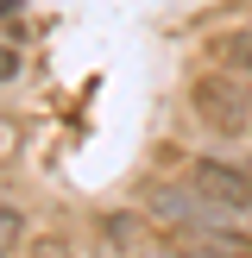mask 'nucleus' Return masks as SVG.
I'll list each match as a JSON object with an SVG mask.
<instances>
[{"instance_id": "423d86ee", "label": "nucleus", "mask_w": 252, "mask_h": 258, "mask_svg": "<svg viewBox=\"0 0 252 258\" xmlns=\"http://www.w3.org/2000/svg\"><path fill=\"white\" fill-rule=\"evenodd\" d=\"M19 239H25V214L19 208H0V258L19 252Z\"/></svg>"}, {"instance_id": "0eeeda50", "label": "nucleus", "mask_w": 252, "mask_h": 258, "mask_svg": "<svg viewBox=\"0 0 252 258\" xmlns=\"http://www.w3.org/2000/svg\"><path fill=\"white\" fill-rule=\"evenodd\" d=\"M13 76H19V50L0 44V82H13Z\"/></svg>"}, {"instance_id": "20e7f679", "label": "nucleus", "mask_w": 252, "mask_h": 258, "mask_svg": "<svg viewBox=\"0 0 252 258\" xmlns=\"http://www.w3.org/2000/svg\"><path fill=\"white\" fill-rule=\"evenodd\" d=\"M214 63H221L227 76H252V25H227V32H214Z\"/></svg>"}, {"instance_id": "f257e3e1", "label": "nucleus", "mask_w": 252, "mask_h": 258, "mask_svg": "<svg viewBox=\"0 0 252 258\" xmlns=\"http://www.w3.org/2000/svg\"><path fill=\"white\" fill-rule=\"evenodd\" d=\"M189 113L208 133H227V139L252 133V88H246V76H227V70L196 76L189 82Z\"/></svg>"}, {"instance_id": "f03ea898", "label": "nucleus", "mask_w": 252, "mask_h": 258, "mask_svg": "<svg viewBox=\"0 0 252 258\" xmlns=\"http://www.w3.org/2000/svg\"><path fill=\"white\" fill-rule=\"evenodd\" d=\"M183 183L196 189L214 214L252 221V170H239V164H227V158H189V176H183Z\"/></svg>"}, {"instance_id": "6e6552de", "label": "nucleus", "mask_w": 252, "mask_h": 258, "mask_svg": "<svg viewBox=\"0 0 252 258\" xmlns=\"http://www.w3.org/2000/svg\"><path fill=\"white\" fill-rule=\"evenodd\" d=\"M0 13H25V0H0Z\"/></svg>"}, {"instance_id": "7ed1b4c3", "label": "nucleus", "mask_w": 252, "mask_h": 258, "mask_svg": "<svg viewBox=\"0 0 252 258\" xmlns=\"http://www.w3.org/2000/svg\"><path fill=\"white\" fill-rule=\"evenodd\" d=\"M145 202L164 214V221H189L196 233H221V227H227V214H214L189 183H164V176H151V183H145Z\"/></svg>"}, {"instance_id": "39448f33", "label": "nucleus", "mask_w": 252, "mask_h": 258, "mask_svg": "<svg viewBox=\"0 0 252 258\" xmlns=\"http://www.w3.org/2000/svg\"><path fill=\"white\" fill-rule=\"evenodd\" d=\"M101 233H107V246H113V252L145 246V221H139V214H107V221H101Z\"/></svg>"}]
</instances>
